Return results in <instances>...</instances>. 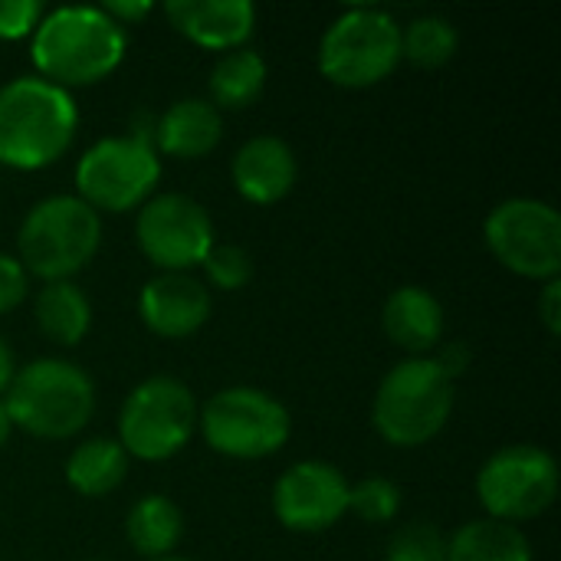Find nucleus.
<instances>
[{"label": "nucleus", "mask_w": 561, "mask_h": 561, "mask_svg": "<svg viewBox=\"0 0 561 561\" xmlns=\"http://www.w3.org/2000/svg\"><path fill=\"white\" fill-rule=\"evenodd\" d=\"M434 362H437V368L450 378V381H457V378H463L467 375V368L473 365V348L467 345V342H447V345H437V352L431 355Z\"/></svg>", "instance_id": "obj_30"}, {"label": "nucleus", "mask_w": 561, "mask_h": 561, "mask_svg": "<svg viewBox=\"0 0 561 561\" xmlns=\"http://www.w3.org/2000/svg\"><path fill=\"white\" fill-rule=\"evenodd\" d=\"M43 13L46 10L39 0H0V39L16 43V39L33 36Z\"/></svg>", "instance_id": "obj_28"}, {"label": "nucleus", "mask_w": 561, "mask_h": 561, "mask_svg": "<svg viewBox=\"0 0 561 561\" xmlns=\"http://www.w3.org/2000/svg\"><path fill=\"white\" fill-rule=\"evenodd\" d=\"M197 401L171 375H151L135 385L118 411V444L141 463L178 457L197 434Z\"/></svg>", "instance_id": "obj_8"}, {"label": "nucleus", "mask_w": 561, "mask_h": 561, "mask_svg": "<svg viewBox=\"0 0 561 561\" xmlns=\"http://www.w3.org/2000/svg\"><path fill=\"white\" fill-rule=\"evenodd\" d=\"M102 13H105L108 20H115L122 30H128V26L145 23V20L154 13V3H151V0H105V3H102Z\"/></svg>", "instance_id": "obj_31"}, {"label": "nucleus", "mask_w": 561, "mask_h": 561, "mask_svg": "<svg viewBox=\"0 0 561 561\" xmlns=\"http://www.w3.org/2000/svg\"><path fill=\"white\" fill-rule=\"evenodd\" d=\"M348 513L365 523L385 526L401 513V490L388 477H365L348 490Z\"/></svg>", "instance_id": "obj_25"}, {"label": "nucleus", "mask_w": 561, "mask_h": 561, "mask_svg": "<svg viewBox=\"0 0 561 561\" xmlns=\"http://www.w3.org/2000/svg\"><path fill=\"white\" fill-rule=\"evenodd\" d=\"M161 10L184 39L214 53L247 46L256 30V7L250 0H168Z\"/></svg>", "instance_id": "obj_15"}, {"label": "nucleus", "mask_w": 561, "mask_h": 561, "mask_svg": "<svg viewBox=\"0 0 561 561\" xmlns=\"http://www.w3.org/2000/svg\"><path fill=\"white\" fill-rule=\"evenodd\" d=\"M10 434H13V424H10V414H7V408H3V398H0V450L7 447Z\"/></svg>", "instance_id": "obj_34"}, {"label": "nucleus", "mask_w": 561, "mask_h": 561, "mask_svg": "<svg viewBox=\"0 0 561 561\" xmlns=\"http://www.w3.org/2000/svg\"><path fill=\"white\" fill-rule=\"evenodd\" d=\"M210 289L191 273H158L138 293V316L158 339L181 342L197 335L210 319Z\"/></svg>", "instance_id": "obj_14"}, {"label": "nucleus", "mask_w": 561, "mask_h": 561, "mask_svg": "<svg viewBox=\"0 0 561 561\" xmlns=\"http://www.w3.org/2000/svg\"><path fill=\"white\" fill-rule=\"evenodd\" d=\"M201 266L207 283L220 293H237L253 279V256L237 243H214Z\"/></svg>", "instance_id": "obj_26"}, {"label": "nucleus", "mask_w": 561, "mask_h": 561, "mask_svg": "<svg viewBox=\"0 0 561 561\" xmlns=\"http://www.w3.org/2000/svg\"><path fill=\"white\" fill-rule=\"evenodd\" d=\"M444 306L424 286H398L381 309L388 342L411 358H431L444 342Z\"/></svg>", "instance_id": "obj_17"}, {"label": "nucleus", "mask_w": 561, "mask_h": 561, "mask_svg": "<svg viewBox=\"0 0 561 561\" xmlns=\"http://www.w3.org/2000/svg\"><path fill=\"white\" fill-rule=\"evenodd\" d=\"M539 319H542V325H546V332L552 335V339H559L561 335V276L559 279H549V283H542V293H539Z\"/></svg>", "instance_id": "obj_32"}, {"label": "nucleus", "mask_w": 561, "mask_h": 561, "mask_svg": "<svg viewBox=\"0 0 561 561\" xmlns=\"http://www.w3.org/2000/svg\"><path fill=\"white\" fill-rule=\"evenodd\" d=\"M220 138L224 115L201 95L178 99L154 118V151L178 161L207 158L220 145Z\"/></svg>", "instance_id": "obj_18"}, {"label": "nucleus", "mask_w": 561, "mask_h": 561, "mask_svg": "<svg viewBox=\"0 0 561 561\" xmlns=\"http://www.w3.org/2000/svg\"><path fill=\"white\" fill-rule=\"evenodd\" d=\"M447 561H533V542L519 526L473 519L447 536Z\"/></svg>", "instance_id": "obj_23"}, {"label": "nucleus", "mask_w": 561, "mask_h": 561, "mask_svg": "<svg viewBox=\"0 0 561 561\" xmlns=\"http://www.w3.org/2000/svg\"><path fill=\"white\" fill-rule=\"evenodd\" d=\"M13 375H16V358H13V348H10V345L3 342V335H0V398L7 394Z\"/></svg>", "instance_id": "obj_33"}, {"label": "nucleus", "mask_w": 561, "mask_h": 561, "mask_svg": "<svg viewBox=\"0 0 561 561\" xmlns=\"http://www.w3.org/2000/svg\"><path fill=\"white\" fill-rule=\"evenodd\" d=\"M181 536H184V516L178 503L161 493L141 496L125 516V539L141 559H168L178 549Z\"/></svg>", "instance_id": "obj_22"}, {"label": "nucleus", "mask_w": 561, "mask_h": 561, "mask_svg": "<svg viewBox=\"0 0 561 561\" xmlns=\"http://www.w3.org/2000/svg\"><path fill=\"white\" fill-rule=\"evenodd\" d=\"M457 49L460 33L440 13H424L401 26V59L414 62L417 69H440L457 56Z\"/></svg>", "instance_id": "obj_24"}, {"label": "nucleus", "mask_w": 561, "mask_h": 561, "mask_svg": "<svg viewBox=\"0 0 561 561\" xmlns=\"http://www.w3.org/2000/svg\"><path fill=\"white\" fill-rule=\"evenodd\" d=\"M30 293V276L26 270L20 266L16 256L10 253H0V316L13 312Z\"/></svg>", "instance_id": "obj_29"}, {"label": "nucleus", "mask_w": 561, "mask_h": 561, "mask_svg": "<svg viewBox=\"0 0 561 561\" xmlns=\"http://www.w3.org/2000/svg\"><path fill=\"white\" fill-rule=\"evenodd\" d=\"M401 66V23L378 7H348L319 39V72L339 89H371Z\"/></svg>", "instance_id": "obj_6"}, {"label": "nucleus", "mask_w": 561, "mask_h": 561, "mask_svg": "<svg viewBox=\"0 0 561 561\" xmlns=\"http://www.w3.org/2000/svg\"><path fill=\"white\" fill-rule=\"evenodd\" d=\"M33 319L49 342L76 348L92 329V302L72 279L43 283L33 302Z\"/></svg>", "instance_id": "obj_20"}, {"label": "nucleus", "mask_w": 561, "mask_h": 561, "mask_svg": "<svg viewBox=\"0 0 561 561\" xmlns=\"http://www.w3.org/2000/svg\"><path fill=\"white\" fill-rule=\"evenodd\" d=\"M299 178V161L289 141L276 135H256L243 141L230 161V181L250 204H279Z\"/></svg>", "instance_id": "obj_16"}, {"label": "nucleus", "mask_w": 561, "mask_h": 561, "mask_svg": "<svg viewBox=\"0 0 561 561\" xmlns=\"http://www.w3.org/2000/svg\"><path fill=\"white\" fill-rule=\"evenodd\" d=\"M102 243V217L76 194L36 201L16 230V260L43 283L72 279L92 263Z\"/></svg>", "instance_id": "obj_5"}, {"label": "nucleus", "mask_w": 561, "mask_h": 561, "mask_svg": "<svg viewBox=\"0 0 561 561\" xmlns=\"http://www.w3.org/2000/svg\"><path fill=\"white\" fill-rule=\"evenodd\" d=\"M345 473L325 460H299L279 473L273 486V516L283 529L316 536L339 526L348 516Z\"/></svg>", "instance_id": "obj_13"}, {"label": "nucleus", "mask_w": 561, "mask_h": 561, "mask_svg": "<svg viewBox=\"0 0 561 561\" xmlns=\"http://www.w3.org/2000/svg\"><path fill=\"white\" fill-rule=\"evenodd\" d=\"M128 53V30L102 13V7L69 3L43 13L30 36L36 76L59 85H95L108 79Z\"/></svg>", "instance_id": "obj_1"}, {"label": "nucleus", "mask_w": 561, "mask_h": 561, "mask_svg": "<svg viewBox=\"0 0 561 561\" xmlns=\"http://www.w3.org/2000/svg\"><path fill=\"white\" fill-rule=\"evenodd\" d=\"M76 197L95 214H128L138 210L161 181V154L145 135H112L99 138L72 171Z\"/></svg>", "instance_id": "obj_9"}, {"label": "nucleus", "mask_w": 561, "mask_h": 561, "mask_svg": "<svg viewBox=\"0 0 561 561\" xmlns=\"http://www.w3.org/2000/svg\"><path fill=\"white\" fill-rule=\"evenodd\" d=\"M457 408L454 381L434 358H404L378 385L371 401V424L391 447L414 450L431 444Z\"/></svg>", "instance_id": "obj_4"}, {"label": "nucleus", "mask_w": 561, "mask_h": 561, "mask_svg": "<svg viewBox=\"0 0 561 561\" xmlns=\"http://www.w3.org/2000/svg\"><path fill=\"white\" fill-rule=\"evenodd\" d=\"M385 561H447V536L434 523H411L391 536Z\"/></svg>", "instance_id": "obj_27"}, {"label": "nucleus", "mask_w": 561, "mask_h": 561, "mask_svg": "<svg viewBox=\"0 0 561 561\" xmlns=\"http://www.w3.org/2000/svg\"><path fill=\"white\" fill-rule=\"evenodd\" d=\"M62 473H66V483L72 493H79L85 500H102L125 483L128 454L112 437H89L72 447Z\"/></svg>", "instance_id": "obj_19"}, {"label": "nucleus", "mask_w": 561, "mask_h": 561, "mask_svg": "<svg viewBox=\"0 0 561 561\" xmlns=\"http://www.w3.org/2000/svg\"><path fill=\"white\" fill-rule=\"evenodd\" d=\"M559 463L546 447L510 444L500 447L477 473V500L486 519L510 526L539 519L559 500Z\"/></svg>", "instance_id": "obj_10"}, {"label": "nucleus", "mask_w": 561, "mask_h": 561, "mask_svg": "<svg viewBox=\"0 0 561 561\" xmlns=\"http://www.w3.org/2000/svg\"><path fill=\"white\" fill-rule=\"evenodd\" d=\"M135 243L161 273H191L217 243V230L201 201L168 191L138 207Z\"/></svg>", "instance_id": "obj_12"}, {"label": "nucleus", "mask_w": 561, "mask_h": 561, "mask_svg": "<svg viewBox=\"0 0 561 561\" xmlns=\"http://www.w3.org/2000/svg\"><path fill=\"white\" fill-rule=\"evenodd\" d=\"M158 561H191V559H181V556H168V559H158Z\"/></svg>", "instance_id": "obj_35"}, {"label": "nucleus", "mask_w": 561, "mask_h": 561, "mask_svg": "<svg viewBox=\"0 0 561 561\" xmlns=\"http://www.w3.org/2000/svg\"><path fill=\"white\" fill-rule=\"evenodd\" d=\"M204 444L230 460H266L293 437V417L279 398L263 388L233 385L207 398L197 411Z\"/></svg>", "instance_id": "obj_7"}, {"label": "nucleus", "mask_w": 561, "mask_h": 561, "mask_svg": "<svg viewBox=\"0 0 561 561\" xmlns=\"http://www.w3.org/2000/svg\"><path fill=\"white\" fill-rule=\"evenodd\" d=\"M266 79H270V66H266V59L256 49H250V46L230 49L210 69V79H207L210 99L207 102L217 112L250 108L263 95Z\"/></svg>", "instance_id": "obj_21"}, {"label": "nucleus", "mask_w": 561, "mask_h": 561, "mask_svg": "<svg viewBox=\"0 0 561 561\" xmlns=\"http://www.w3.org/2000/svg\"><path fill=\"white\" fill-rule=\"evenodd\" d=\"M3 408L13 431L36 440H69L95 414V381L66 358H36L16 368Z\"/></svg>", "instance_id": "obj_3"}, {"label": "nucleus", "mask_w": 561, "mask_h": 561, "mask_svg": "<svg viewBox=\"0 0 561 561\" xmlns=\"http://www.w3.org/2000/svg\"><path fill=\"white\" fill-rule=\"evenodd\" d=\"M483 240L496 263L523 279L561 276V214L539 197H506L483 224Z\"/></svg>", "instance_id": "obj_11"}, {"label": "nucleus", "mask_w": 561, "mask_h": 561, "mask_svg": "<svg viewBox=\"0 0 561 561\" xmlns=\"http://www.w3.org/2000/svg\"><path fill=\"white\" fill-rule=\"evenodd\" d=\"M79 131L72 92L20 76L0 85V164L10 171H43L56 164Z\"/></svg>", "instance_id": "obj_2"}, {"label": "nucleus", "mask_w": 561, "mask_h": 561, "mask_svg": "<svg viewBox=\"0 0 561 561\" xmlns=\"http://www.w3.org/2000/svg\"><path fill=\"white\" fill-rule=\"evenodd\" d=\"M89 561H102V559H89Z\"/></svg>", "instance_id": "obj_36"}]
</instances>
